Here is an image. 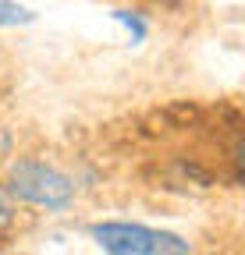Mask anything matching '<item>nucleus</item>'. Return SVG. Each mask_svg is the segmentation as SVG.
I'll use <instances>...</instances> for the list:
<instances>
[{"mask_svg": "<svg viewBox=\"0 0 245 255\" xmlns=\"http://www.w3.org/2000/svg\"><path fill=\"white\" fill-rule=\"evenodd\" d=\"M11 195L39 209H68L75 202V184L39 159H18L11 167Z\"/></svg>", "mask_w": 245, "mask_h": 255, "instance_id": "f257e3e1", "label": "nucleus"}, {"mask_svg": "<svg viewBox=\"0 0 245 255\" xmlns=\"http://www.w3.org/2000/svg\"><path fill=\"white\" fill-rule=\"evenodd\" d=\"M93 241L114 255H185L189 241L167 231H149L142 223H93Z\"/></svg>", "mask_w": 245, "mask_h": 255, "instance_id": "f03ea898", "label": "nucleus"}, {"mask_svg": "<svg viewBox=\"0 0 245 255\" xmlns=\"http://www.w3.org/2000/svg\"><path fill=\"white\" fill-rule=\"evenodd\" d=\"M36 11L21 7L18 0H0V28H18V25H32Z\"/></svg>", "mask_w": 245, "mask_h": 255, "instance_id": "7ed1b4c3", "label": "nucleus"}, {"mask_svg": "<svg viewBox=\"0 0 245 255\" xmlns=\"http://www.w3.org/2000/svg\"><path fill=\"white\" fill-rule=\"evenodd\" d=\"M114 21H121L128 28V36H132V46H139L146 39V21L135 14V11H114Z\"/></svg>", "mask_w": 245, "mask_h": 255, "instance_id": "20e7f679", "label": "nucleus"}, {"mask_svg": "<svg viewBox=\"0 0 245 255\" xmlns=\"http://www.w3.org/2000/svg\"><path fill=\"white\" fill-rule=\"evenodd\" d=\"M18 216V206H14V195H11V188H0V231L11 227Z\"/></svg>", "mask_w": 245, "mask_h": 255, "instance_id": "39448f33", "label": "nucleus"}, {"mask_svg": "<svg viewBox=\"0 0 245 255\" xmlns=\"http://www.w3.org/2000/svg\"><path fill=\"white\" fill-rule=\"evenodd\" d=\"M7 149H11V138H7V135H4V131H0V156H4V152H7Z\"/></svg>", "mask_w": 245, "mask_h": 255, "instance_id": "423d86ee", "label": "nucleus"}]
</instances>
